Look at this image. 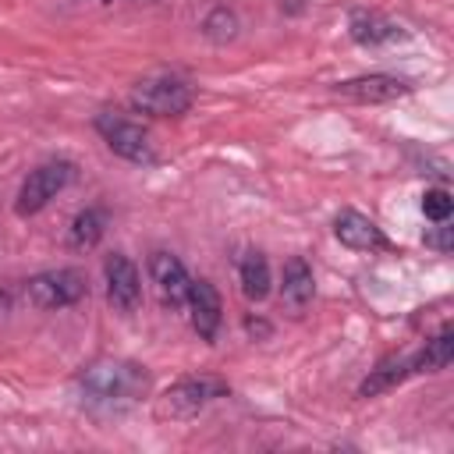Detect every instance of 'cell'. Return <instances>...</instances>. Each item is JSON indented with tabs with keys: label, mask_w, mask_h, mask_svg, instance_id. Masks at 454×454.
<instances>
[{
	"label": "cell",
	"mask_w": 454,
	"mask_h": 454,
	"mask_svg": "<svg viewBox=\"0 0 454 454\" xmlns=\"http://www.w3.org/2000/svg\"><path fill=\"white\" fill-rule=\"evenodd\" d=\"M202 35H206L209 43H216V46L231 43V39L238 35V14H234L231 7H213V11L206 14V21H202Z\"/></svg>",
	"instance_id": "18"
},
{
	"label": "cell",
	"mask_w": 454,
	"mask_h": 454,
	"mask_svg": "<svg viewBox=\"0 0 454 454\" xmlns=\"http://www.w3.org/2000/svg\"><path fill=\"white\" fill-rule=\"evenodd\" d=\"M216 394H223V383H216V380H177L156 401V419H192Z\"/></svg>",
	"instance_id": "6"
},
{
	"label": "cell",
	"mask_w": 454,
	"mask_h": 454,
	"mask_svg": "<svg viewBox=\"0 0 454 454\" xmlns=\"http://www.w3.org/2000/svg\"><path fill=\"white\" fill-rule=\"evenodd\" d=\"M192 85L174 78V74H156V78H142L131 89V106L153 117H181L192 110Z\"/></svg>",
	"instance_id": "2"
},
{
	"label": "cell",
	"mask_w": 454,
	"mask_h": 454,
	"mask_svg": "<svg viewBox=\"0 0 454 454\" xmlns=\"http://www.w3.org/2000/svg\"><path fill=\"white\" fill-rule=\"evenodd\" d=\"M241 291L248 301H262L270 294V262L262 252H248L241 259Z\"/></svg>",
	"instance_id": "17"
},
{
	"label": "cell",
	"mask_w": 454,
	"mask_h": 454,
	"mask_svg": "<svg viewBox=\"0 0 454 454\" xmlns=\"http://www.w3.org/2000/svg\"><path fill=\"white\" fill-rule=\"evenodd\" d=\"M450 209H454V199H450L447 188H429V192L422 195V213H426V220H433V223L450 220Z\"/></svg>",
	"instance_id": "19"
},
{
	"label": "cell",
	"mask_w": 454,
	"mask_h": 454,
	"mask_svg": "<svg viewBox=\"0 0 454 454\" xmlns=\"http://www.w3.org/2000/svg\"><path fill=\"white\" fill-rule=\"evenodd\" d=\"M89 294V284H85V273L82 270H46V273H35L28 284H25V298L28 305L35 309H67V305H78L82 298Z\"/></svg>",
	"instance_id": "3"
},
{
	"label": "cell",
	"mask_w": 454,
	"mask_h": 454,
	"mask_svg": "<svg viewBox=\"0 0 454 454\" xmlns=\"http://www.w3.org/2000/svg\"><path fill=\"white\" fill-rule=\"evenodd\" d=\"M96 131L103 135V142H106L121 160L142 163V167L156 163V149H153L149 131H145L142 124H135V121H128V117H121V114H99V117H96Z\"/></svg>",
	"instance_id": "5"
},
{
	"label": "cell",
	"mask_w": 454,
	"mask_h": 454,
	"mask_svg": "<svg viewBox=\"0 0 454 454\" xmlns=\"http://www.w3.org/2000/svg\"><path fill=\"white\" fill-rule=\"evenodd\" d=\"M404 376H411V358H404V355H387V358L365 376V383L358 387V397L387 394V390H394Z\"/></svg>",
	"instance_id": "15"
},
{
	"label": "cell",
	"mask_w": 454,
	"mask_h": 454,
	"mask_svg": "<svg viewBox=\"0 0 454 454\" xmlns=\"http://www.w3.org/2000/svg\"><path fill=\"white\" fill-rule=\"evenodd\" d=\"M348 32H351V39L362 43V46H380V43L401 39V25H394L390 18H383V14H376V11H351Z\"/></svg>",
	"instance_id": "12"
},
{
	"label": "cell",
	"mask_w": 454,
	"mask_h": 454,
	"mask_svg": "<svg viewBox=\"0 0 454 454\" xmlns=\"http://www.w3.org/2000/svg\"><path fill=\"white\" fill-rule=\"evenodd\" d=\"M99 4H110V0H99Z\"/></svg>",
	"instance_id": "21"
},
{
	"label": "cell",
	"mask_w": 454,
	"mask_h": 454,
	"mask_svg": "<svg viewBox=\"0 0 454 454\" xmlns=\"http://www.w3.org/2000/svg\"><path fill=\"white\" fill-rule=\"evenodd\" d=\"M149 277H153V284H156L163 305H170V309L184 305V294H188V280H192V277H188V270H184V262H181L177 255H170V252H153V259H149Z\"/></svg>",
	"instance_id": "10"
},
{
	"label": "cell",
	"mask_w": 454,
	"mask_h": 454,
	"mask_svg": "<svg viewBox=\"0 0 454 454\" xmlns=\"http://www.w3.org/2000/svg\"><path fill=\"white\" fill-rule=\"evenodd\" d=\"M71 177H74V163H67V160H46V163H39V167L21 181V188H18V202H14L18 216L39 213L50 199H57V195L67 188Z\"/></svg>",
	"instance_id": "4"
},
{
	"label": "cell",
	"mask_w": 454,
	"mask_h": 454,
	"mask_svg": "<svg viewBox=\"0 0 454 454\" xmlns=\"http://www.w3.org/2000/svg\"><path fill=\"white\" fill-rule=\"evenodd\" d=\"M312 291H316V280H312V266L301 259V255H291L284 262V277H280V298L291 305V309H301L312 301Z\"/></svg>",
	"instance_id": "14"
},
{
	"label": "cell",
	"mask_w": 454,
	"mask_h": 454,
	"mask_svg": "<svg viewBox=\"0 0 454 454\" xmlns=\"http://www.w3.org/2000/svg\"><path fill=\"white\" fill-rule=\"evenodd\" d=\"M184 305H188V316H192V326L202 340H213L216 330H220V319H223V305H220V294L209 280H188V294H184Z\"/></svg>",
	"instance_id": "8"
},
{
	"label": "cell",
	"mask_w": 454,
	"mask_h": 454,
	"mask_svg": "<svg viewBox=\"0 0 454 454\" xmlns=\"http://www.w3.org/2000/svg\"><path fill=\"white\" fill-rule=\"evenodd\" d=\"M106 223H110V213L103 206H85L74 220H71V231H67V245L74 252H89L103 241L106 234Z\"/></svg>",
	"instance_id": "13"
},
{
	"label": "cell",
	"mask_w": 454,
	"mask_h": 454,
	"mask_svg": "<svg viewBox=\"0 0 454 454\" xmlns=\"http://www.w3.org/2000/svg\"><path fill=\"white\" fill-rule=\"evenodd\" d=\"M333 234L344 248H355V252H380L387 248V234L358 209H344L337 220H333Z\"/></svg>",
	"instance_id": "11"
},
{
	"label": "cell",
	"mask_w": 454,
	"mask_h": 454,
	"mask_svg": "<svg viewBox=\"0 0 454 454\" xmlns=\"http://www.w3.org/2000/svg\"><path fill=\"white\" fill-rule=\"evenodd\" d=\"M103 273H106V298L117 312H135L142 301V277L138 266L124 255V252H110L103 259Z\"/></svg>",
	"instance_id": "7"
},
{
	"label": "cell",
	"mask_w": 454,
	"mask_h": 454,
	"mask_svg": "<svg viewBox=\"0 0 454 454\" xmlns=\"http://www.w3.org/2000/svg\"><path fill=\"white\" fill-rule=\"evenodd\" d=\"M340 96L355 99V103H390L397 96H408L411 92V82L408 78H397V74H362V78H348L337 85Z\"/></svg>",
	"instance_id": "9"
},
{
	"label": "cell",
	"mask_w": 454,
	"mask_h": 454,
	"mask_svg": "<svg viewBox=\"0 0 454 454\" xmlns=\"http://www.w3.org/2000/svg\"><path fill=\"white\" fill-rule=\"evenodd\" d=\"M450 358H454V330L443 326V330H440L433 340H426V348L411 358V372H440V369L450 365Z\"/></svg>",
	"instance_id": "16"
},
{
	"label": "cell",
	"mask_w": 454,
	"mask_h": 454,
	"mask_svg": "<svg viewBox=\"0 0 454 454\" xmlns=\"http://www.w3.org/2000/svg\"><path fill=\"white\" fill-rule=\"evenodd\" d=\"M422 241H426V248L447 255V252L454 248V227H450V220H440L436 227H429V231L422 234Z\"/></svg>",
	"instance_id": "20"
},
{
	"label": "cell",
	"mask_w": 454,
	"mask_h": 454,
	"mask_svg": "<svg viewBox=\"0 0 454 454\" xmlns=\"http://www.w3.org/2000/svg\"><path fill=\"white\" fill-rule=\"evenodd\" d=\"M82 390L92 404L103 408H121V404H135L145 390H149V372L138 362H124V358H106L96 362L82 372Z\"/></svg>",
	"instance_id": "1"
}]
</instances>
